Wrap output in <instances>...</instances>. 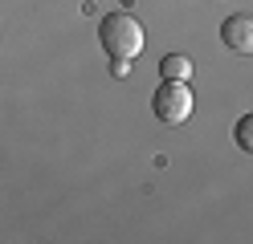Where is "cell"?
Masks as SVG:
<instances>
[{
    "mask_svg": "<svg viewBox=\"0 0 253 244\" xmlns=\"http://www.w3.org/2000/svg\"><path fill=\"white\" fill-rule=\"evenodd\" d=\"M160 73L168 77V81H188L196 73V65H192V57H184V53H168L164 61H160Z\"/></svg>",
    "mask_w": 253,
    "mask_h": 244,
    "instance_id": "obj_4",
    "label": "cell"
},
{
    "mask_svg": "<svg viewBox=\"0 0 253 244\" xmlns=\"http://www.w3.org/2000/svg\"><path fill=\"white\" fill-rule=\"evenodd\" d=\"M220 41H225L233 53H253V16H245V12L225 16V25H220Z\"/></svg>",
    "mask_w": 253,
    "mask_h": 244,
    "instance_id": "obj_3",
    "label": "cell"
},
{
    "mask_svg": "<svg viewBox=\"0 0 253 244\" xmlns=\"http://www.w3.org/2000/svg\"><path fill=\"white\" fill-rule=\"evenodd\" d=\"M192 90H188V81H160V90H155V98H151V110H155V118L160 122H168V126H180V122H188L192 118Z\"/></svg>",
    "mask_w": 253,
    "mask_h": 244,
    "instance_id": "obj_2",
    "label": "cell"
},
{
    "mask_svg": "<svg viewBox=\"0 0 253 244\" xmlns=\"http://www.w3.org/2000/svg\"><path fill=\"white\" fill-rule=\"evenodd\" d=\"M98 41L110 57H139L143 53V25L135 21L131 12H106L98 25Z\"/></svg>",
    "mask_w": 253,
    "mask_h": 244,
    "instance_id": "obj_1",
    "label": "cell"
},
{
    "mask_svg": "<svg viewBox=\"0 0 253 244\" xmlns=\"http://www.w3.org/2000/svg\"><path fill=\"white\" fill-rule=\"evenodd\" d=\"M233 139H237V146H241V151H249V155H253V114H245V118L237 122Z\"/></svg>",
    "mask_w": 253,
    "mask_h": 244,
    "instance_id": "obj_5",
    "label": "cell"
},
{
    "mask_svg": "<svg viewBox=\"0 0 253 244\" xmlns=\"http://www.w3.org/2000/svg\"><path fill=\"white\" fill-rule=\"evenodd\" d=\"M110 73H115V77H126V73H131V61H126V57H110Z\"/></svg>",
    "mask_w": 253,
    "mask_h": 244,
    "instance_id": "obj_6",
    "label": "cell"
}]
</instances>
